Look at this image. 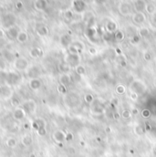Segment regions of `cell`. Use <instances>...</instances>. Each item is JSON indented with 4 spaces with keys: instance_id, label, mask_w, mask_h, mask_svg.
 <instances>
[{
    "instance_id": "f35d334b",
    "label": "cell",
    "mask_w": 156,
    "mask_h": 157,
    "mask_svg": "<svg viewBox=\"0 0 156 157\" xmlns=\"http://www.w3.org/2000/svg\"><path fill=\"white\" fill-rule=\"evenodd\" d=\"M59 69H60V70L62 72H64V73H67V72H69V70H70V67L69 66L68 64H66V63H62V64H60V66H59Z\"/></svg>"
},
{
    "instance_id": "7bdbcfd3",
    "label": "cell",
    "mask_w": 156,
    "mask_h": 157,
    "mask_svg": "<svg viewBox=\"0 0 156 157\" xmlns=\"http://www.w3.org/2000/svg\"><path fill=\"white\" fill-rule=\"evenodd\" d=\"M143 59L145 61H151L152 60V55L149 51H145L143 53Z\"/></svg>"
},
{
    "instance_id": "f1b7e54d",
    "label": "cell",
    "mask_w": 156,
    "mask_h": 157,
    "mask_svg": "<svg viewBox=\"0 0 156 157\" xmlns=\"http://www.w3.org/2000/svg\"><path fill=\"white\" fill-rule=\"evenodd\" d=\"M71 45H73L77 49H78V51H79V53H80V54L84 51V48H85V47H84V44L82 43V42L75 41V42H72V44H71Z\"/></svg>"
},
{
    "instance_id": "1f68e13d",
    "label": "cell",
    "mask_w": 156,
    "mask_h": 157,
    "mask_svg": "<svg viewBox=\"0 0 156 157\" xmlns=\"http://www.w3.org/2000/svg\"><path fill=\"white\" fill-rule=\"evenodd\" d=\"M134 133L138 136H142V134L144 133V128L142 127V125L140 124H137V125L134 127Z\"/></svg>"
},
{
    "instance_id": "e575fe53",
    "label": "cell",
    "mask_w": 156,
    "mask_h": 157,
    "mask_svg": "<svg viewBox=\"0 0 156 157\" xmlns=\"http://www.w3.org/2000/svg\"><path fill=\"white\" fill-rule=\"evenodd\" d=\"M125 91H126V87H125L124 85H122V84H119V85H117V87H116V92L118 93L119 95L124 94Z\"/></svg>"
},
{
    "instance_id": "b9f144b4",
    "label": "cell",
    "mask_w": 156,
    "mask_h": 157,
    "mask_svg": "<svg viewBox=\"0 0 156 157\" xmlns=\"http://www.w3.org/2000/svg\"><path fill=\"white\" fill-rule=\"evenodd\" d=\"M57 90H58V91H59V93H61V94H66V93H67V87H66V86L61 85V84H59V85L58 86Z\"/></svg>"
},
{
    "instance_id": "cb8c5ba5",
    "label": "cell",
    "mask_w": 156,
    "mask_h": 157,
    "mask_svg": "<svg viewBox=\"0 0 156 157\" xmlns=\"http://www.w3.org/2000/svg\"><path fill=\"white\" fill-rule=\"evenodd\" d=\"M11 93V88L10 86H0V95L4 97H8V95Z\"/></svg>"
},
{
    "instance_id": "8d00e7d4",
    "label": "cell",
    "mask_w": 156,
    "mask_h": 157,
    "mask_svg": "<svg viewBox=\"0 0 156 157\" xmlns=\"http://www.w3.org/2000/svg\"><path fill=\"white\" fill-rule=\"evenodd\" d=\"M84 101H85V102L88 103V104H91L94 101V97L92 96V94H90V93H86V94L84 95Z\"/></svg>"
},
{
    "instance_id": "7c38bea8",
    "label": "cell",
    "mask_w": 156,
    "mask_h": 157,
    "mask_svg": "<svg viewBox=\"0 0 156 157\" xmlns=\"http://www.w3.org/2000/svg\"><path fill=\"white\" fill-rule=\"evenodd\" d=\"M67 103L69 106L70 107H75L80 103V97L75 93H71V94L68 95L67 97Z\"/></svg>"
},
{
    "instance_id": "7dc6e473",
    "label": "cell",
    "mask_w": 156,
    "mask_h": 157,
    "mask_svg": "<svg viewBox=\"0 0 156 157\" xmlns=\"http://www.w3.org/2000/svg\"><path fill=\"white\" fill-rule=\"evenodd\" d=\"M121 117V114L119 113V112H114V113H113V119H114V120L118 121V120H120Z\"/></svg>"
},
{
    "instance_id": "5b68a950",
    "label": "cell",
    "mask_w": 156,
    "mask_h": 157,
    "mask_svg": "<svg viewBox=\"0 0 156 157\" xmlns=\"http://www.w3.org/2000/svg\"><path fill=\"white\" fill-rule=\"evenodd\" d=\"M80 57L79 54H71V53H69V54L66 55L65 57V63L68 64L70 68H76L78 65H80Z\"/></svg>"
},
{
    "instance_id": "9a60e30c",
    "label": "cell",
    "mask_w": 156,
    "mask_h": 157,
    "mask_svg": "<svg viewBox=\"0 0 156 157\" xmlns=\"http://www.w3.org/2000/svg\"><path fill=\"white\" fill-rule=\"evenodd\" d=\"M36 32L40 37H45L49 34V29L48 28L43 24H38L36 26Z\"/></svg>"
},
{
    "instance_id": "91938a15",
    "label": "cell",
    "mask_w": 156,
    "mask_h": 157,
    "mask_svg": "<svg viewBox=\"0 0 156 157\" xmlns=\"http://www.w3.org/2000/svg\"><path fill=\"white\" fill-rule=\"evenodd\" d=\"M154 153H155V154H156V147H155V149H154Z\"/></svg>"
},
{
    "instance_id": "4fadbf2b",
    "label": "cell",
    "mask_w": 156,
    "mask_h": 157,
    "mask_svg": "<svg viewBox=\"0 0 156 157\" xmlns=\"http://www.w3.org/2000/svg\"><path fill=\"white\" fill-rule=\"evenodd\" d=\"M41 86H42V81L39 80V78H31V80H29L28 87H29L32 91H38V89L41 88Z\"/></svg>"
},
{
    "instance_id": "83f0119b",
    "label": "cell",
    "mask_w": 156,
    "mask_h": 157,
    "mask_svg": "<svg viewBox=\"0 0 156 157\" xmlns=\"http://www.w3.org/2000/svg\"><path fill=\"white\" fill-rule=\"evenodd\" d=\"M124 38H125V34L124 32L121 31V30H117L114 33V39L116 40V41L118 42L122 41V40L124 39Z\"/></svg>"
},
{
    "instance_id": "f546056e",
    "label": "cell",
    "mask_w": 156,
    "mask_h": 157,
    "mask_svg": "<svg viewBox=\"0 0 156 157\" xmlns=\"http://www.w3.org/2000/svg\"><path fill=\"white\" fill-rule=\"evenodd\" d=\"M145 11L148 13V14L153 15V14H154L155 11H156V7H155L154 5H153V4L149 3V4H147V5H146Z\"/></svg>"
},
{
    "instance_id": "ee69618b",
    "label": "cell",
    "mask_w": 156,
    "mask_h": 157,
    "mask_svg": "<svg viewBox=\"0 0 156 157\" xmlns=\"http://www.w3.org/2000/svg\"><path fill=\"white\" fill-rule=\"evenodd\" d=\"M130 98L132 101H136L138 99V94H136V93H133V92H131L130 93Z\"/></svg>"
},
{
    "instance_id": "484cf974",
    "label": "cell",
    "mask_w": 156,
    "mask_h": 157,
    "mask_svg": "<svg viewBox=\"0 0 156 157\" xmlns=\"http://www.w3.org/2000/svg\"><path fill=\"white\" fill-rule=\"evenodd\" d=\"M139 36H140L142 39H144V38H147L149 37L150 35V29L148 28H145V27H143V28H141L140 29H139Z\"/></svg>"
},
{
    "instance_id": "60d3db41",
    "label": "cell",
    "mask_w": 156,
    "mask_h": 157,
    "mask_svg": "<svg viewBox=\"0 0 156 157\" xmlns=\"http://www.w3.org/2000/svg\"><path fill=\"white\" fill-rule=\"evenodd\" d=\"M11 102H12V105L14 107H19V106H21V102H20V101H19L18 99L17 98V97H15V96H13L12 97V99H11Z\"/></svg>"
},
{
    "instance_id": "db71d44e",
    "label": "cell",
    "mask_w": 156,
    "mask_h": 157,
    "mask_svg": "<svg viewBox=\"0 0 156 157\" xmlns=\"http://www.w3.org/2000/svg\"><path fill=\"white\" fill-rule=\"evenodd\" d=\"M132 112V114H134V115H138L139 114V111H138V109H136V108H134L132 111H131Z\"/></svg>"
},
{
    "instance_id": "52a82bcc",
    "label": "cell",
    "mask_w": 156,
    "mask_h": 157,
    "mask_svg": "<svg viewBox=\"0 0 156 157\" xmlns=\"http://www.w3.org/2000/svg\"><path fill=\"white\" fill-rule=\"evenodd\" d=\"M72 7L76 13H83L87 8V5L83 0H74L72 3Z\"/></svg>"
},
{
    "instance_id": "9f6ffc18",
    "label": "cell",
    "mask_w": 156,
    "mask_h": 157,
    "mask_svg": "<svg viewBox=\"0 0 156 157\" xmlns=\"http://www.w3.org/2000/svg\"><path fill=\"white\" fill-rule=\"evenodd\" d=\"M4 35H5V33H4V31L2 29H0V39H2V38L4 37Z\"/></svg>"
},
{
    "instance_id": "d4e9b609",
    "label": "cell",
    "mask_w": 156,
    "mask_h": 157,
    "mask_svg": "<svg viewBox=\"0 0 156 157\" xmlns=\"http://www.w3.org/2000/svg\"><path fill=\"white\" fill-rule=\"evenodd\" d=\"M41 54H42L41 49H38V48H33V49L29 51L30 57H31V58H33V59L39 58V57L41 56Z\"/></svg>"
},
{
    "instance_id": "6da1fadb",
    "label": "cell",
    "mask_w": 156,
    "mask_h": 157,
    "mask_svg": "<svg viewBox=\"0 0 156 157\" xmlns=\"http://www.w3.org/2000/svg\"><path fill=\"white\" fill-rule=\"evenodd\" d=\"M3 80L7 86H16L20 82L21 76L17 71H9L3 73Z\"/></svg>"
},
{
    "instance_id": "680465c9",
    "label": "cell",
    "mask_w": 156,
    "mask_h": 157,
    "mask_svg": "<svg viewBox=\"0 0 156 157\" xmlns=\"http://www.w3.org/2000/svg\"><path fill=\"white\" fill-rule=\"evenodd\" d=\"M153 23H154V25L156 26V17H155L154 18H153Z\"/></svg>"
},
{
    "instance_id": "d6986e66",
    "label": "cell",
    "mask_w": 156,
    "mask_h": 157,
    "mask_svg": "<svg viewBox=\"0 0 156 157\" xmlns=\"http://www.w3.org/2000/svg\"><path fill=\"white\" fill-rule=\"evenodd\" d=\"M53 138L55 139L56 142H58V143H62L64 140H66V134H65L63 131L58 130V131L54 132Z\"/></svg>"
},
{
    "instance_id": "7a4b0ae2",
    "label": "cell",
    "mask_w": 156,
    "mask_h": 157,
    "mask_svg": "<svg viewBox=\"0 0 156 157\" xmlns=\"http://www.w3.org/2000/svg\"><path fill=\"white\" fill-rule=\"evenodd\" d=\"M146 90H147V87H146V85L142 80H135L130 85L131 92L136 93V94H143L146 91Z\"/></svg>"
},
{
    "instance_id": "277c9868",
    "label": "cell",
    "mask_w": 156,
    "mask_h": 157,
    "mask_svg": "<svg viewBox=\"0 0 156 157\" xmlns=\"http://www.w3.org/2000/svg\"><path fill=\"white\" fill-rule=\"evenodd\" d=\"M85 36L91 43L98 44L100 42V37H99V35H98V30L96 29L94 27L86 28Z\"/></svg>"
},
{
    "instance_id": "ab89813d",
    "label": "cell",
    "mask_w": 156,
    "mask_h": 157,
    "mask_svg": "<svg viewBox=\"0 0 156 157\" xmlns=\"http://www.w3.org/2000/svg\"><path fill=\"white\" fill-rule=\"evenodd\" d=\"M73 17H74V14H73V12L71 10H66L64 13V18H66L67 20H71L73 18Z\"/></svg>"
},
{
    "instance_id": "ba28073f",
    "label": "cell",
    "mask_w": 156,
    "mask_h": 157,
    "mask_svg": "<svg viewBox=\"0 0 156 157\" xmlns=\"http://www.w3.org/2000/svg\"><path fill=\"white\" fill-rule=\"evenodd\" d=\"M119 12H120L121 16L127 17L129 15H131V13H132V7H131V5L129 3L122 2L119 6Z\"/></svg>"
},
{
    "instance_id": "d6a6232c",
    "label": "cell",
    "mask_w": 156,
    "mask_h": 157,
    "mask_svg": "<svg viewBox=\"0 0 156 157\" xmlns=\"http://www.w3.org/2000/svg\"><path fill=\"white\" fill-rule=\"evenodd\" d=\"M141 115L144 119H149L152 116V112L148 108H144L143 110H142V112H141Z\"/></svg>"
},
{
    "instance_id": "681fc988",
    "label": "cell",
    "mask_w": 156,
    "mask_h": 157,
    "mask_svg": "<svg viewBox=\"0 0 156 157\" xmlns=\"http://www.w3.org/2000/svg\"><path fill=\"white\" fill-rule=\"evenodd\" d=\"M144 130H145V131H147V132H150L152 130V126L150 125L148 122H146V123H145V127H144Z\"/></svg>"
},
{
    "instance_id": "30bf717a",
    "label": "cell",
    "mask_w": 156,
    "mask_h": 157,
    "mask_svg": "<svg viewBox=\"0 0 156 157\" xmlns=\"http://www.w3.org/2000/svg\"><path fill=\"white\" fill-rule=\"evenodd\" d=\"M132 20L134 24L136 25H142L145 22L146 20V16L144 15V13L142 12H135L134 14H132Z\"/></svg>"
},
{
    "instance_id": "ac0fdd59",
    "label": "cell",
    "mask_w": 156,
    "mask_h": 157,
    "mask_svg": "<svg viewBox=\"0 0 156 157\" xmlns=\"http://www.w3.org/2000/svg\"><path fill=\"white\" fill-rule=\"evenodd\" d=\"M146 5H147V3L144 0H135V2H134V9H135L136 12L143 13V11L145 10Z\"/></svg>"
},
{
    "instance_id": "bcb514c9",
    "label": "cell",
    "mask_w": 156,
    "mask_h": 157,
    "mask_svg": "<svg viewBox=\"0 0 156 157\" xmlns=\"http://www.w3.org/2000/svg\"><path fill=\"white\" fill-rule=\"evenodd\" d=\"M89 53H90V55H96L97 54V49H95V48H90L89 49Z\"/></svg>"
},
{
    "instance_id": "c3c4849f",
    "label": "cell",
    "mask_w": 156,
    "mask_h": 157,
    "mask_svg": "<svg viewBox=\"0 0 156 157\" xmlns=\"http://www.w3.org/2000/svg\"><path fill=\"white\" fill-rule=\"evenodd\" d=\"M16 7H17V9H22V8H23V4H22V2H20V1L17 2Z\"/></svg>"
},
{
    "instance_id": "f5cc1de1",
    "label": "cell",
    "mask_w": 156,
    "mask_h": 157,
    "mask_svg": "<svg viewBox=\"0 0 156 157\" xmlns=\"http://www.w3.org/2000/svg\"><path fill=\"white\" fill-rule=\"evenodd\" d=\"M106 1H107V0H95L96 4H98V5H102Z\"/></svg>"
},
{
    "instance_id": "11a10c76",
    "label": "cell",
    "mask_w": 156,
    "mask_h": 157,
    "mask_svg": "<svg viewBox=\"0 0 156 157\" xmlns=\"http://www.w3.org/2000/svg\"><path fill=\"white\" fill-rule=\"evenodd\" d=\"M105 132H106V133H111V127H106V128H105Z\"/></svg>"
},
{
    "instance_id": "e0dca14e",
    "label": "cell",
    "mask_w": 156,
    "mask_h": 157,
    "mask_svg": "<svg viewBox=\"0 0 156 157\" xmlns=\"http://www.w3.org/2000/svg\"><path fill=\"white\" fill-rule=\"evenodd\" d=\"M34 7L38 11L46 10L48 7V1L47 0H36L34 2Z\"/></svg>"
},
{
    "instance_id": "7402d4cb",
    "label": "cell",
    "mask_w": 156,
    "mask_h": 157,
    "mask_svg": "<svg viewBox=\"0 0 156 157\" xmlns=\"http://www.w3.org/2000/svg\"><path fill=\"white\" fill-rule=\"evenodd\" d=\"M19 32H20V30H19L16 26H14V27H12V28H8L7 33V36H8L10 39H17V38Z\"/></svg>"
},
{
    "instance_id": "4dcf8cb0",
    "label": "cell",
    "mask_w": 156,
    "mask_h": 157,
    "mask_svg": "<svg viewBox=\"0 0 156 157\" xmlns=\"http://www.w3.org/2000/svg\"><path fill=\"white\" fill-rule=\"evenodd\" d=\"M75 71H76V73L78 74V75L80 76H83L84 74L86 73V69L85 67L83 66V65H78V66L75 68Z\"/></svg>"
},
{
    "instance_id": "f6af8a7d",
    "label": "cell",
    "mask_w": 156,
    "mask_h": 157,
    "mask_svg": "<svg viewBox=\"0 0 156 157\" xmlns=\"http://www.w3.org/2000/svg\"><path fill=\"white\" fill-rule=\"evenodd\" d=\"M7 144H8L9 146H15V145H16V140L13 139V138H10V139L7 141Z\"/></svg>"
},
{
    "instance_id": "603a6c76",
    "label": "cell",
    "mask_w": 156,
    "mask_h": 157,
    "mask_svg": "<svg viewBox=\"0 0 156 157\" xmlns=\"http://www.w3.org/2000/svg\"><path fill=\"white\" fill-rule=\"evenodd\" d=\"M91 104H93V112H95V113H97V114L103 113L104 108H103V106L101 105V103L100 102V101H98V102H97V101H95V100H94V101L91 103Z\"/></svg>"
},
{
    "instance_id": "9c48e42d",
    "label": "cell",
    "mask_w": 156,
    "mask_h": 157,
    "mask_svg": "<svg viewBox=\"0 0 156 157\" xmlns=\"http://www.w3.org/2000/svg\"><path fill=\"white\" fill-rule=\"evenodd\" d=\"M21 107L26 111L27 113H28V112L31 113V112H34L35 111H36L37 104L33 100H28V101H25L23 104H21Z\"/></svg>"
},
{
    "instance_id": "6f0895ef",
    "label": "cell",
    "mask_w": 156,
    "mask_h": 157,
    "mask_svg": "<svg viewBox=\"0 0 156 157\" xmlns=\"http://www.w3.org/2000/svg\"><path fill=\"white\" fill-rule=\"evenodd\" d=\"M116 52H117V54H120V55L121 54V50L119 49V48H117V49H116Z\"/></svg>"
},
{
    "instance_id": "5bb4252c",
    "label": "cell",
    "mask_w": 156,
    "mask_h": 157,
    "mask_svg": "<svg viewBox=\"0 0 156 157\" xmlns=\"http://www.w3.org/2000/svg\"><path fill=\"white\" fill-rule=\"evenodd\" d=\"M105 28H106V32L114 34L118 30V26H117V24L113 20H109L106 23Z\"/></svg>"
},
{
    "instance_id": "2e32d148",
    "label": "cell",
    "mask_w": 156,
    "mask_h": 157,
    "mask_svg": "<svg viewBox=\"0 0 156 157\" xmlns=\"http://www.w3.org/2000/svg\"><path fill=\"white\" fill-rule=\"evenodd\" d=\"M60 44L65 48H69L72 44V37L69 34H64L60 38Z\"/></svg>"
},
{
    "instance_id": "ffe728a7",
    "label": "cell",
    "mask_w": 156,
    "mask_h": 157,
    "mask_svg": "<svg viewBox=\"0 0 156 157\" xmlns=\"http://www.w3.org/2000/svg\"><path fill=\"white\" fill-rule=\"evenodd\" d=\"M71 83V77L70 75H69L68 73H63L62 75H60L59 77V84L63 86H69Z\"/></svg>"
},
{
    "instance_id": "74e56055",
    "label": "cell",
    "mask_w": 156,
    "mask_h": 157,
    "mask_svg": "<svg viewBox=\"0 0 156 157\" xmlns=\"http://www.w3.org/2000/svg\"><path fill=\"white\" fill-rule=\"evenodd\" d=\"M103 39H104L105 41L110 42L111 40L114 39V34L109 33V32H105V33L103 34Z\"/></svg>"
},
{
    "instance_id": "8992f818",
    "label": "cell",
    "mask_w": 156,
    "mask_h": 157,
    "mask_svg": "<svg viewBox=\"0 0 156 157\" xmlns=\"http://www.w3.org/2000/svg\"><path fill=\"white\" fill-rule=\"evenodd\" d=\"M15 23H16V17L11 13H7V14L4 15L3 18H2V24H3L4 28H6L7 29L14 27Z\"/></svg>"
},
{
    "instance_id": "3957f363",
    "label": "cell",
    "mask_w": 156,
    "mask_h": 157,
    "mask_svg": "<svg viewBox=\"0 0 156 157\" xmlns=\"http://www.w3.org/2000/svg\"><path fill=\"white\" fill-rule=\"evenodd\" d=\"M14 66L15 69L17 72L18 71H26L28 70V67H29V62L26 58H23V57H19L17 58L14 61Z\"/></svg>"
},
{
    "instance_id": "94428289",
    "label": "cell",
    "mask_w": 156,
    "mask_h": 157,
    "mask_svg": "<svg viewBox=\"0 0 156 157\" xmlns=\"http://www.w3.org/2000/svg\"><path fill=\"white\" fill-rule=\"evenodd\" d=\"M155 69H156V64H155Z\"/></svg>"
},
{
    "instance_id": "836d02e7",
    "label": "cell",
    "mask_w": 156,
    "mask_h": 157,
    "mask_svg": "<svg viewBox=\"0 0 156 157\" xmlns=\"http://www.w3.org/2000/svg\"><path fill=\"white\" fill-rule=\"evenodd\" d=\"M132 112H131L130 110H128V109H125V110L122 111V112L121 113V116L122 117L123 119H125V120H127V119H130L132 117Z\"/></svg>"
},
{
    "instance_id": "d590c367",
    "label": "cell",
    "mask_w": 156,
    "mask_h": 157,
    "mask_svg": "<svg viewBox=\"0 0 156 157\" xmlns=\"http://www.w3.org/2000/svg\"><path fill=\"white\" fill-rule=\"evenodd\" d=\"M141 39H142V38L136 34V35L133 36V37L131 38L130 42H131V44H132V45H137V44H139L141 42Z\"/></svg>"
},
{
    "instance_id": "f907efd6",
    "label": "cell",
    "mask_w": 156,
    "mask_h": 157,
    "mask_svg": "<svg viewBox=\"0 0 156 157\" xmlns=\"http://www.w3.org/2000/svg\"><path fill=\"white\" fill-rule=\"evenodd\" d=\"M120 65H121V67H123V68L127 67V62H126V60H124V59H121V60H120Z\"/></svg>"
},
{
    "instance_id": "4316f807",
    "label": "cell",
    "mask_w": 156,
    "mask_h": 157,
    "mask_svg": "<svg viewBox=\"0 0 156 157\" xmlns=\"http://www.w3.org/2000/svg\"><path fill=\"white\" fill-rule=\"evenodd\" d=\"M17 41L20 42V43H25V42L28 39V35L26 33V32L20 31L18 34V36H17Z\"/></svg>"
},
{
    "instance_id": "816d5d0a",
    "label": "cell",
    "mask_w": 156,
    "mask_h": 157,
    "mask_svg": "<svg viewBox=\"0 0 156 157\" xmlns=\"http://www.w3.org/2000/svg\"><path fill=\"white\" fill-rule=\"evenodd\" d=\"M72 139H73V135L71 134V133H68V134H66V140H67V141H71Z\"/></svg>"
},
{
    "instance_id": "44dd1931",
    "label": "cell",
    "mask_w": 156,
    "mask_h": 157,
    "mask_svg": "<svg viewBox=\"0 0 156 157\" xmlns=\"http://www.w3.org/2000/svg\"><path fill=\"white\" fill-rule=\"evenodd\" d=\"M28 76L30 80H31V78H38V76H39V69L36 66L29 68L28 69Z\"/></svg>"
},
{
    "instance_id": "8fae6325",
    "label": "cell",
    "mask_w": 156,
    "mask_h": 157,
    "mask_svg": "<svg viewBox=\"0 0 156 157\" xmlns=\"http://www.w3.org/2000/svg\"><path fill=\"white\" fill-rule=\"evenodd\" d=\"M12 115H13V118H14L15 120L21 121L26 117L27 112H26V111L22 108V107L19 106V107H17V108L15 109L14 112H13V113H12Z\"/></svg>"
}]
</instances>
